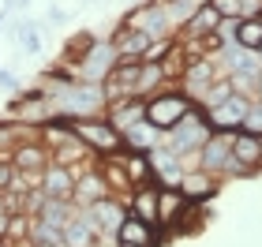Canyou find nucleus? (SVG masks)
<instances>
[{
    "label": "nucleus",
    "instance_id": "nucleus-1",
    "mask_svg": "<svg viewBox=\"0 0 262 247\" xmlns=\"http://www.w3.org/2000/svg\"><path fill=\"white\" fill-rule=\"evenodd\" d=\"M49 98L56 105V113H64L68 120H86V116H98V113L109 109L105 90L98 82H71V86L49 90Z\"/></svg>",
    "mask_w": 262,
    "mask_h": 247
},
{
    "label": "nucleus",
    "instance_id": "nucleus-2",
    "mask_svg": "<svg viewBox=\"0 0 262 247\" xmlns=\"http://www.w3.org/2000/svg\"><path fill=\"white\" fill-rule=\"evenodd\" d=\"M191 109H199V105L187 98L180 86H165V90L154 94V98H146V124H154L158 131H172Z\"/></svg>",
    "mask_w": 262,
    "mask_h": 247
},
{
    "label": "nucleus",
    "instance_id": "nucleus-3",
    "mask_svg": "<svg viewBox=\"0 0 262 247\" xmlns=\"http://www.w3.org/2000/svg\"><path fill=\"white\" fill-rule=\"evenodd\" d=\"M210 135H213V127H210V120H206V113H202V109H191L180 124L172 127V131H165V143H161V146H169L176 158H184V154L202 150Z\"/></svg>",
    "mask_w": 262,
    "mask_h": 247
},
{
    "label": "nucleus",
    "instance_id": "nucleus-4",
    "mask_svg": "<svg viewBox=\"0 0 262 247\" xmlns=\"http://www.w3.org/2000/svg\"><path fill=\"white\" fill-rule=\"evenodd\" d=\"M71 131H75V139H82L94 154H120L124 150V135L116 131V127L105 120V116H86V120H71Z\"/></svg>",
    "mask_w": 262,
    "mask_h": 247
},
{
    "label": "nucleus",
    "instance_id": "nucleus-5",
    "mask_svg": "<svg viewBox=\"0 0 262 247\" xmlns=\"http://www.w3.org/2000/svg\"><path fill=\"white\" fill-rule=\"evenodd\" d=\"M90 221V229H94V236L98 240H116V232H120L124 225V217H127V206H124V198H101V203H94L82 210Z\"/></svg>",
    "mask_w": 262,
    "mask_h": 247
},
{
    "label": "nucleus",
    "instance_id": "nucleus-6",
    "mask_svg": "<svg viewBox=\"0 0 262 247\" xmlns=\"http://www.w3.org/2000/svg\"><path fill=\"white\" fill-rule=\"evenodd\" d=\"M124 27H131V30H142V34H146V38H154V41L172 38V30H176L161 0H154V4H142L139 11L124 15Z\"/></svg>",
    "mask_w": 262,
    "mask_h": 247
},
{
    "label": "nucleus",
    "instance_id": "nucleus-7",
    "mask_svg": "<svg viewBox=\"0 0 262 247\" xmlns=\"http://www.w3.org/2000/svg\"><path fill=\"white\" fill-rule=\"evenodd\" d=\"M116 60H120V56H116V49H113V41H109V38L94 41V45H90V53L75 64V68H79V82H98V86H101V82L113 75Z\"/></svg>",
    "mask_w": 262,
    "mask_h": 247
},
{
    "label": "nucleus",
    "instance_id": "nucleus-8",
    "mask_svg": "<svg viewBox=\"0 0 262 247\" xmlns=\"http://www.w3.org/2000/svg\"><path fill=\"white\" fill-rule=\"evenodd\" d=\"M232 135H236V131H213V135L206 139V146L199 150L202 172L225 180V169H229V161H232Z\"/></svg>",
    "mask_w": 262,
    "mask_h": 247
},
{
    "label": "nucleus",
    "instance_id": "nucleus-9",
    "mask_svg": "<svg viewBox=\"0 0 262 247\" xmlns=\"http://www.w3.org/2000/svg\"><path fill=\"white\" fill-rule=\"evenodd\" d=\"M139 68H142V60H116L113 75L101 82V90H105V101H109V105H116V101H127V98H135Z\"/></svg>",
    "mask_w": 262,
    "mask_h": 247
},
{
    "label": "nucleus",
    "instance_id": "nucleus-10",
    "mask_svg": "<svg viewBox=\"0 0 262 247\" xmlns=\"http://www.w3.org/2000/svg\"><path fill=\"white\" fill-rule=\"evenodd\" d=\"M251 101H255V98H236V94H232L225 105H217V109L206 113L210 127H213V131H240V124H244L247 109H251Z\"/></svg>",
    "mask_w": 262,
    "mask_h": 247
},
{
    "label": "nucleus",
    "instance_id": "nucleus-11",
    "mask_svg": "<svg viewBox=\"0 0 262 247\" xmlns=\"http://www.w3.org/2000/svg\"><path fill=\"white\" fill-rule=\"evenodd\" d=\"M187 206H191V203L184 198L180 187H158V229L161 232H172Z\"/></svg>",
    "mask_w": 262,
    "mask_h": 247
},
{
    "label": "nucleus",
    "instance_id": "nucleus-12",
    "mask_svg": "<svg viewBox=\"0 0 262 247\" xmlns=\"http://www.w3.org/2000/svg\"><path fill=\"white\" fill-rule=\"evenodd\" d=\"M213 79H217V68H213V60H210V56H195L191 68H187V75L180 79V90H184L191 101H199Z\"/></svg>",
    "mask_w": 262,
    "mask_h": 247
},
{
    "label": "nucleus",
    "instance_id": "nucleus-13",
    "mask_svg": "<svg viewBox=\"0 0 262 247\" xmlns=\"http://www.w3.org/2000/svg\"><path fill=\"white\" fill-rule=\"evenodd\" d=\"M101 198H109V184H105V176L98 169H86L75 180V191H71V203H75L79 210H86L94 203H101Z\"/></svg>",
    "mask_w": 262,
    "mask_h": 247
},
{
    "label": "nucleus",
    "instance_id": "nucleus-14",
    "mask_svg": "<svg viewBox=\"0 0 262 247\" xmlns=\"http://www.w3.org/2000/svg\"><path fill=\"white\" fill-rule=\"evenodd\" d=\"M109 41H113V49H116V56H120V60H142V53L150 49L154 38H146L142 30H131V27H124V23H120V27L113 30Z\"/></svg>",
    "mask_w": 262,
    "mask_h": 247
},
{
    "label": "nucleus",
    "instance_id": "nucleus-15",
    "mask_svg": "<svg viewBox=\"0 0 262 247\" xmlns=\"http://www.w3.org/2000/svg\"><path fill=\"white\" fill-rule=\"evenodd\" d=\"M105 120L124 135L127 127H135L139 120H146V98H127V101L109 105V109H105Z\"/></svg>",
    "mask_w": 262,
    "mask_h": 247
},
{
    "label": "nucleus",
    "instance_id": "nucleus-16",
    "mask_svg": "<svg viewBox=\"0 0 262 247\" xmlns=\"http://www.w3.org/2000/svg\"><path fill=\"white\" fill-rule=\"evenodd\" d=\"M124 206H127V214H135V217L146 221V225L158 229V184L135 187V191L124 198Z\"/></svg>",
    "mask_w": 262,
    "mask_h": 247
},
{
    "label": "nucleus",
    "instance_id": "nucleus-17",
    "mask_svg": "<svg viewBox=\"0 0 262 247\" xmlns=\"http://www.w3.org/2000/svg\"><path fill=\"white\" fill-rule=\"evenodd\" d=\"M180 191H184L187 203H199V206H202V203H210V198L217 195V176H210V172H202V169L184 172Z\"/></svg>",
    "mask_w": 262,
    "mask_h": 247
},
{
    "label": "nucleus",
    "instance_id": "nucleus-18",
    "mask_svg": "<svg viewBox=\"0 0 262 247\" xmlns=\"http://www.w3.org/2000/svg\"><path fill=\"white\" fill-rule=\"evenodd\" d=\"M116 243H127V247H154V243H158V229L146 225V221L135 217V214H127L124 225H120V232H116Z\"/></svg>",
    "mask_w": 262,
    "mask_h": 247
},
{
    "label": "nucleus",
    "instance_id": "nucleus-19",
    "mask_svg": "<svg viewBox=\"0 0 262 247\" xmlns=\"http://www.w3.org/2000/svg\"><path fill=\"white\" fill-rule=\"evenodd\" d=\"M11 165H15L19 172L45 169V165H49V146H45L41 139H27V143H19L15 150H11Z\"/></svg>",
    "mask_w": 262,
    "mask_h": 247
},
{
    "label": "nucleus",
    "instance_id": "nucleus-20",
    "mask_svg": "<svg viewBox=\"0 0 262 247\" xmlns=\"http://www.w3.org/2000/svg\"><path fill=\"white\" fill-rule=\"evenodd\" d=\"M191 60H195V56L187 53V45L184 41H172L169 53L161 56V75H165V82H180L187 75V68H191Z\"/></svg>",
    "mask_w": 262,
    "mask_h": 247
},
{
    "label": "nucleus",
    "instance_id": "nucleus-21",
    "mask_svg": "<svg viewBox=\"0 0 262 247\" xmlns=\"http://www.w3.org/2000/svg\"><path fill=\"white\" fill-rule=\"evenodd\" d=\"M232 158L247 165L251 172H258V165H262V139L251 135V131H236L232 135Z\"/></svg>",
    "mask_w": 262,
    "mask_h": 247
},
{
    "label": "nucleus",
    "instance_id": "nucleus-22",
    "mask_svg": "<svg viewBox=\"0 0 262 247\" xmlns=\"http://www.w3.org/2000/svg\"><path fill=\"white\" fill-rule=\"evenodd\" d=\"M165 143V131H158L154 124H146V120H139L135 127H127L124 131V146L127 150H139V154H150L154 146H161Z\"/></svg>",
    "mask_w": 262,
    "mask_h": 247
},
{
    "label": "nucleus",
    "instance_id": "nucleus-23",
    "mask_svg": "<svg viewBox=\"0 0 262 247\" xmlns=\"http://www.w3.org/2000/svg\"><path fill=\"white\" fill-rule=\"evenodd\" d=\"M41 191L49 198H71V191H75V176H71V169H64V165H45Z\"/></svg>",
    "mask_w": 262,
    "mask_h": 247
},
{
    "label": "nucleus",
    "instance_id": "nucleus-24",
    "mask_svg": "<svg viewBox=\"0 0 262 247\" xmlns=\"http://www.w3.org/2000/svg\"><path fill=\"white\" fill-rule=\"evenodd\" d=\"M98 172L105 176V184H109V195H113V198H127L131 191H135V187H131V180H127V172H124L113 158H101Z\"/></svg>",
    "mask_w": 262,
    "mask_h": 247
},
{
    "label": "nucleus",
    "instance_id": "nucleus-25",
    "mask_svg": "<svg viewBox=\"0 0 262 247\" xmlns=\"http://www.w3.org/2000/svg\"><path fill=\"white\" fill-rule=\"evenodd\" d=\"M94 229H90V221L82 210H75V217L64 225V247H94Z\"/></svg>",
    "mask_w": 262,
    "mask_h": 247
},
{
    "label": "nucleus",
    "instance_id": "nucleus-26",
    "mask_svg": "<svg viewBox=\"0 0 262 247\" xmlns=\"http://www.w3.org/2000/svg\"><path fill=\"white\" fill-rule=\"evenodd\" d=\"M75 203H71V198H49V195H45V206H41V221H45V225H56V229H64L68 225V221L71 217H75Z\"/></svg>",
    "mask_w": 262,
    "mask_h": 247
},
{
    "label": "nucleus",
    "instance_id": "nucleus-27",
    "mask_svg": "<svg viewBox=\"0 0 262 247\" xmlns=\"http://www.w3.org/2000/svg\"><path fill=\"white\" fill-rule=\"evenodd\" d=\"M15 34H19V45H23V53H27V56H38L41 53V45H45V27H41V23L23 19V23H15Z\"/></svg>",
    "mask_w": 262,
    "mask_h": 247
},
{
    "label": "nucleus",
    "instance_id": "nucleus-28",
    "mask_svg": "<svg viewBox=\"0 0 262 247\" xmlns=\"http://www.w3.org/2000/svg\"><path fill=\"white\" fill-rule=\"evenodd\" d=\"M158 90H165L161 64H142L139 68V82H135V98H154Z\"/></svg>",
    "mask_w": 262,
    "mask_h": 247
},
{
    "label": "nucleus",
    "instance_id": "nucleus-29",
    "mask_svg": "<svg viewBox=\"0 0 262 247\" xmlns=\"http://www.w3.org/2000/svg\"><path fill=\"white\" fill-rule=\"evenodd\" d=\"M165 4V11H169V19H172V27L176 30H184L187 23H191V15L206 4V0H161Z\"/></svg>",
    "mask_w": 262,
    "mask_h": 247
},
{
    "label": "nucleus",
    "instance_id": "nucleus-30",
    "mask_svg": "<svg viewBox=\"0 0 262 247\" xmlns=\"http://www.w3.org/2000/svg\"><path fill=\"white\" fill-rule=\"evenodd\" d=\"M229 98H232V82L229 79H213L210 86H206V94H202L195 105H199L202 113H210V109H217V105H225Z\"/></svg>",
    "mask_w": 262,
    "mask_h": 247
},
{
    "label": "nucleus",
    "instance_id": "nucleus-31",
    "mask_svg": "<svg viewBox=\"0 0 262 247\" xmlns=\"http://www.w3.org/2000/svg\"><path fill=\"white\" fill-rule=\"evenodd\" d=\"M30 240L38 247H64V229L45 225L41 217H30Z\"/></svg>",
    "mask_w": 262,
    "mask_h": 247
},
{
    "label": "nucleus",
    "instance_id": "nucleus-32",
    "mask_svg": "<svg viewBox=\"0 0 262 247\" xmlns=\"http://www.w3.org/2000/svg\"><path fill=\"white\" fill-rule=\"evenodd\" d=\"M236 45L240 49H262V19H240V30H236Z\"/></svg>",
    "mask_w": 262,
    "mask_h": 247
},
{
    "label": "nucleus",
    "instance_id": "nucleus-33",
    "mask_svg": "<svg viewBox=\"0 0 262 247\" xmlns=\"http://www.w3.org/2000/svg\"><path fill=\"white\" fill-rule=\"evenodd\" d=\"M94 41H98V38H94V34L90 30H82V34H75V38H68V45H64V56H68V60H82V56H86L90 53V45Z\"/></svg>",
    "mask_w": 262,
    "mask_h": 247
},
{
    "label": "nucleus",
    "instance_id": "nucleus-34",
    "mask_svg": "<svg viewBox=\"0 0 262 247\" xmlns=\"http://www.w3.org/2000/svg\"><path fill=\"white\" fill-rule=\"evenodd\" d=\"M11 240H30V217L27 214H11L8 217V243Z\"/></svg>",
    "mask_w": 262,
    "mask_h": 247
},
{
    "label": "nucleus",
    "instance_id": "nucleus-35",
    "mask_svg": "<svg viewBox=\"0 0 262 247\" xmlns=\"http://www.w3.org/2000/svg\"><path fill=\"white\" fill-rule=\"evenodd\" d=\"M240 131H251V135L262 139V101H251V109H247L244 124H240Z\"/></svg>",
    "mask_w": 262,
    "mask_h": 247
},
{
    "label": "nucleus",
    "instance_id": "nucleus-36",
    "mask_svg": "<svg viewBox=\"0 0 262 247\" xmlns=\"http://www.w3.org/2000/svg\"><path fill=\"white\" fill-rule=\"evenodd\" d=\"M206 4L217 11L221 19H244L240 15V0H206Z\"/></svg>",
    "mask_w": 262,
    "mask_h": 247
},
{
    "label": "nucleus",
    "instance_id": "nucleus-37",
    "mask_svg": "<svg viewBox=\"0 0 262 247\" xmlns=\"http://www.w3.org/2000/svg\"><path fill=\"white\" fill-rule=\"evenodd\" d=\"M169 45H172V38H165V41H150V49L142 53V64H161V56L169 53Z\"/></svg>",
    "mask_w": 262,
    "mask_h": 247
},
{
    "label": "nucleus",
    "instance_id": "nucleus-38",
    "mask_svg": "<svg viewBox=\"0 0 262 247\" xmlns=\"http://www.w3.org/2000/svg\"><path fill=\"white\" fill-rule=\"evenodd\" d=\"M11 176H15V165H11V161H0V195L11 187Z\"/></svg>",
    "mask_w": 262,
    "mask_h": 247
},
{
    "label": "nucleus",
    "instance_id": "nucleus-39",
    "mask_svg": "<svg viewBox=\"0 0 262 247\" xmlns=\"http://www.w3.org/2000/svg\"><path fill=\"white\" fill-rule=\"evenodd\" d=\"M0 86L4 90H19V75L15 72H0Z\"/></svg>",
    "mask_w": 262,
    "mask_h": 247
},
{
    "label": "nucleus",
    "instance_id": "nucleus-40",
    "mask_svg": "<svg viewBox=\"0 0 262 247\" xmlns=\"http://www.w3.org/2000/svg\"><path fill=\"white\" fill-rule=\"evenodd\" d=\"M64 19H68V11H64L60 4H53V8H49V23H64Z\"/></svg>",
    "mask_w": 262,
    "mask_h": 247
},
{
    "label": "nucleus",
    "instance_id": "nucleus-41",
    "mask_svg": "<svg viewBox=\"0 0 262 247\" xmlns=\"http://www.w3.org/2000/svg\"><path fill=\"white\" fill-rule=\"evenodd\" d=\"M8 217L11 214H0V240H8Z\"/></svg>",
    "mask_w": 262,
    "mask_h": 247
},
{
    "label": "nucleus",
    "instance_id": "nucleus-42",
    "mask_svg": "<svg viewBox=\"0 0 262 247\" xmlns=\"http://www.w3.org/2000/svg\"><path fill=\"white\" fill-rule=\"evenodd\" d=\"M8 8H23V4H30V0H4Z\"/></svg>",
    "mask_w": 262,
    "mask_h": 247
},
{
    "label": "nucleus",
    "instance_id": "nucleus-43",
    "mask_svg": "<svg viewBox=\"0 0 262 247\" xmlns=\"http://www.w3.org/2000/svg\"><path fill=\"white\" fill-rule=\"evenodd\" d=\"M255 101H262V75H258V86H255Z\"/></svg>",
    "mask_w": 262,
    "mask_h": 247
},
{
    "label": "nucleus",
    "instance_id": "nucleus-44",
    "mask_svg": "<svg viewBox=\"0 0 262 247\" xmlns=\"http://www.w3.org/2000/svg\"><path fill=\"white\" fill-rule=\"evenodd\" d=\"M258 64H262V49H258Z\"/></svg>",
    "mask_w": 262,
    "mask_h": 247
},
{
    "label": "nucleus",
    "instance_id": "nucleus-45",
    "mask_svg": "<svg viewBox=\"0 0 262 247\" xmlns=\"http://www.w3.org/2000/svg\"><path fill=\"white\" fill-rule=\"evenodd\" d=\"M120 247H127V243H120Z\"/></svg>",
    "mask_w": 262,
    "mask_h": 247
},
{
    "label": "nucleus",
    "instance_id": "nucleus-46",
    "mask_svg": "<svg viewBox=\"0 0 262 247\" xmlns=\"http://www.w3.org/2000/svg\"><path fill=\"white\" fill-rule=\"evenodd\" d=\"M258 19H262V15H258Z\"/></svg>",
    "mask_w": 262,
    "mask_h": 247
}]
</instances>
